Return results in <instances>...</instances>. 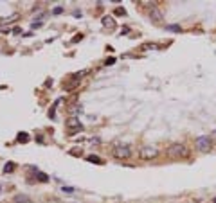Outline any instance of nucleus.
<instances>
[{
  "label": "nucleus",
  "mask_w": 216,
  "mask_h": 203,
  "mask_svg": "<svg viewBox=\"0 0 216 203\" xmlns=\"http://www.w3.org/2000/svg\"><path fill=\"white\" fill-rule=\"evenodd\" d=\"M189 155V149L184 144H171L168 147V156L171 158H186Z\"/></svg>",
  "instance_id": "1"
},
{
  "label": "nucleus",
  "mask_w": 216,
  "mask_h": 203,
  "mask_svg": "<svg viewBox=\"0 0 216 203\" xmlns=\"http://www.w3.org/2000/svg\"><path fill=\"white\" fill-rule=\"evenodd\" d=\"M112 155H114L117 160H128L131 156V149L126 144H119V146H115L114 149H112Z\"/></svg>",
  "instance_id": "2"
},
{
  "label": "nucleus",
  "mask_w": 216,
  "mask_h": 203,
  "mask_svg": "<svg viewBox=\"0 0 216 203\" xmlns=\"http://www.w3.org/2000/svg\"><path fill=\"white\" fill-rule=\"evenodd\" d=\"M194 144H196L198 151H202V153H207L209 149L213 147V138H211L209 135H200V137H196V140H194Z\"/></svg>",
  "instance_id": "3"
},
{
  "label": "nucleus",
  "mask_w": 216,
  "mask_h": 203,
  "mask_svg": "<svg viewBox=\"0 0 216 203\" xmlns=\"http://www.w3.org/2000/svg\"><path fill=\"white\" fill-rule=\"evenodd\" d=\"M65 128L70 131V133H78L83 130V124H81L79 121V117H74V115H70L69 119H65Z\"/></svg>",
  "instance_id": "4"
},
{
  "label": "nucleus",
  "mask_w": 216,
  "mask_h": 203,
  "mask_svg": "<svg viewBox=\"0 0 216 203\" xmlns=\"http://www.w3.org/2000/svg\"><path fill=\"white\" fill-rule=\"evenodd\" d=\"M139 156L142 160H153V158L159 156V149L155 146H142L141 151H139Z\"/></svg>",
  "instance_id": "5"
},
{
  "label": "nucleus",
  "mask_w": 216,
  "mask_h": 203,
  "mask_svg": "<svg viewBox=\"0 0 216 203\" xmlns=\"http://www.w3.org/2000/svg\"><path fill=\"white\" fill-rule=\"evenodd\" d=\"M101 24L105 25L106 29H110V31H114V29H115V20L112 18V16H108V15L101 18Z\"/></svg>",
  "instance_id": "6"
},
{
  "label": "nucleus",
  "mask_w": 216,
  "mask_h": 203,
  "mask_svg": "<svg viewBox=\"0 0 216 203\" xmlns=\"http://www.w3.org/2000/svg\"><path fill=\"white\" fill-rule=\"evenodd\" d=\"M150 18L153 20V22H160V20H162V11H160V9H157V7H151Z\"/></svg>",
  "instance_id": "7"
},
{
  "label": "nucleus",
  "mask_w": 216,
  "mask_h": 203,
  "mask_svg": "<svg viewBox=\"0 0 216 203\" xmlns=\"http://www.w3.org/2000/svg\"><path fill=\"white\" fill-rule=\"evenodd\" d=\"M13 203H31V198L27 194H16L13 198Z\"/></svg>",
  "instance_id": "8"
},
{
  "label": "nucleus",
  "mask_w": 216,
  "mask_h": 203,
  "mask_svg": "<svg viewBox=\"0 0 216 203\" xmlns=\"http://www.w3.org/2000/svg\"><path fill=\"white\" fill-rule=\"evenodd\" d=\"M87 160H88V162H92V164H97V165L105 164V162H103V158H99L97 155H88V156H87Z\"/></svg>",
  "instance_id": "9"
},
{
  "label": "nucleus",
  "mask_w": 216,
  "mask_h": 203,
  "mask_svg": "<svg viewBox=\"0 0 216 203\" xmlns=\"http://www.w3.org/2000/svg\"><path fill=\"white\" fill-rule=\"evenodd\" d=\"M18 142H24V144L29 142V135L24 133V131H22V133H18Z\"/></svg>",
  "instance_id": "10"
},
{
  "label": "nucleus",
  "mask_w": 216,
  "mask_h": 203,
  "mask_svg": "<svg viewBox=\"0 0 216 203\" xmlns=\"http://www.w3.org/2000/svg\"><path fill=\"white\" fill-rule=\"evenodd\" d=\"M11 171H15V164L13 162H9L4 165V173H11Z\"/></svg>",
  "instance_id": "11"
},
{
  "label": "nucleus",
  "mask_w": 216,
  "mask_h": 203,
  "mask_svg": "<svg viewBox=\"0 0 216 203\" xmlns=\"http://www.w3.org/2000/svg\"><path fill=\"white\" fill-rule=\"evenodd\" d=\"M61 190L67 192V194H72V192H74L76 189H74V187H70V185H63V187H61Z\"/></svg>",
  "instance_id": "12"
},
{
  "label": "nucleus",
  "mask_w": 216,
  "mask_h": 203,
  "mask_svg": "<svg viewBox=\"0 0 216 203\" xmlns=\"http://www.w3.org/2000/svg\"><path fill=\"white\" fill-rule=\"evenodd\" d=\"M15 20H16V15L9 16V18H4V20H0V24H9V22H15Z\"/></svg>",
  "instance_id": "13"
},
{
  "label": "nucleus",
  "mask_w": 216,
  "mask_h": 203,
  "mask_svg": "<svg viewBox=\"0 0 216 203\" xmlns=\"http://www.w3.org/2000/svg\"><path fill=\"white\" fill-rule=\"evenodd\" d=\"M38 180H40V181H49L47 174H43V173H38Z\"/></svg>",
  "instance_id": "14"
},
{
  "label": "nucleus",
  "mask_w": 216,
  "mask_h": 203,
  "mask_svg": "<svg viewBox=\"0 0 216 203\" xmlns=\"http://www.w3.org/2000/svg\"><path fill=\"white\" fill-rule=\"evenodd\" d=\"M52 13H54V15H61V13H63V7H61V6L54 7V9H52Z\"/></svg>",
  "instance_id": "15"
},
{
  "label": "nucleus",
  "mask_w": 216,
  "mask_h": 203,
  "mask_svg": "<svg viewBox=\"0 0 216 203\" xmlns=\"http://www.w3.org/2000/svg\"><path fill=\"white\" fill-rule=\"evenodd\" d=\"M81 110H83L81 106H72V108H70V112H72V113H74V112H81Z\"/></svg>",
  "instance_id": "16"
},
{
  "label": "nucleus",
  "mask_w": 216,
  "mask_h": 203,
  "mask_svg": "<svg viewBox=\"0 0 216 203\" xmlns=\"http://www.w3.org/2000/svg\"><path fill=\"white\" fill-rule=\"evenodd\" d=\"M168 31H180L178 25H168Z\"/></svg>",
  "instance_id": "17"
},
{
  "label": "nucleus",
  "mask_w": 216,
  "mask_h": 203,
  "mask_svg": "<svg viewBox=\"0 0 216 203\" xmlns=\"http://www.w3.org/2000/svg\"><path fill=\"white\" fill-rule=\"evenodd\" d=\"M124 13H126V11H124L122 7H117V9H115V15H124Z\"/></svg>",
  "instance_id": "18"
},
{
  "label": "nucleus",
  "mask_w": 216,
  "mask_h": 203,
  "mask_svg": "<svg viewBox=\"0 0 216 203\" xmlns=\"http://www.w3.org/2000/svg\"><path fill=\"white\" fill-rule=\"evenodd\" d=\"M105 63H106V65H114V63H115V58H108Z\"/></svg>",
  "instance_id": "19"
},
{
  "label": "nucleus",
  "mask_w": 216,
  "mask_h": 203,
  "mask_svg": "<svg viewBox=\"0 0 216 203\" xmlns=\"http://www.w3.org/2000/svg\"><path fill=\"white\" fill-rule=\"evenodd\" d=\"M81 38H83V34H78V36H74V38H72V41H79Z\"/></svg>",
  "instance_id": "20"
},
{
  "label": "nucleus",
  "mask_w": 216,
  "mask_h": 203,
  "mask_svg": "<svg viewBox=\"0 0 216 203\" xmlns=\"http://www.w3.org/2000/svg\"><path fill=\"white\" fill-rule=\"evenodd\" d=\"M42 203H58L56 200H45V201H42Z\"/></svg>",
  "instance_id": "21"
},
{
  "label": "nucleus",
  "mask_w": 216,
  "mask_h": 203,
  "mask_svg": "<svg viewBox=\"0 0 216 203\" xmlns=\"http://www.w3.org/2000/svg\"><path fill=\"white\" fill-rule=\"evenodd\" d=\"M211 138H213V140H216V130H214V131L211 133Z\"/></svg>",
  "instance_id": "22"
},
{
  "label": "nucleus",
  "mask_w": 216,
  "mask_h": 203,
  "mask_svg": "<svg viewBox=\"0 0 216 203\" xmlns=\"http://www.w3.org/2000/svg\"><path fill=\"white\" fill-rule=\"evenodd\" d=\"M213 203H216V196H214V198H213Z\"/></svg>",
  "instance_id": "23"
},
{
  "label": "nucleus",
  "mask_w": 216,
  "mask_h": 203,
  "mask_svg": "<svg viewBox=\"0 0 216 203\" xmlns=\"http://www.w3.org/2000/svg\"><path fill=\"white\" fill-rule=\"evenodd\" d=\"M0 192H2V185H0Z\"/></svg>",
  "instance_id": "24"
}]
</instances>
